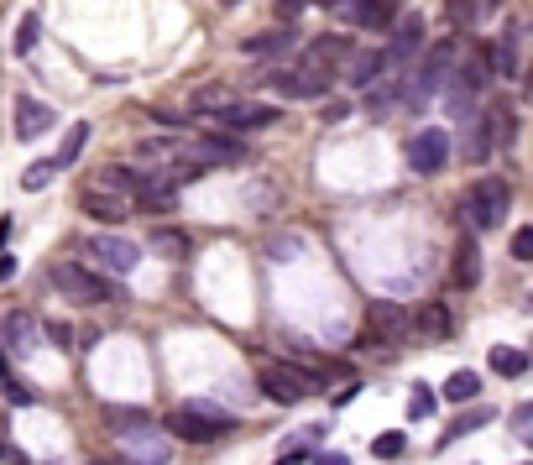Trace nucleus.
<instances>
[{"instance_id":"1","label":"nucleus","mask_w":533,"mask_h":465,"mask_svg":"<svg viewBox=\"0 0 533 465\" xmlns=\"http://www.w3.org/2000/svg\"><path fill=\"white\" fill-rule=\"evenodd\" d=\"M507 209H513V183L507 178H476L466 199H460V220L471 230H497L507 220Z\"/></svg>"},{"instance_id":"2","label":"nucleus","mask_w":533,"mask_h":465,"mask_svg":"<svg viewBox=\"0 0 533 465\" xmlns=\"http://www.w3.org/2000/svg\"><path fill=\"white\" fill-rule=\"evenodd\" d=\"M513 136H518V110L507 100H497L492 110L476 115V126L466 136V162H492V152L513 147Z\"/></svg>"},{"instance_id":"3","label":"nucleus","mask_w":533,"mask_h":465,"mask_svg":"<svg viewBox=\"0 0 533 465\" xmlns=\"http://www.w3.org/2000/svg\"><path fill=\"white\" fill-rule=\"evenodd\" d=\"M419 53H424V63L413 68V84H398V100L408 105V115H413V110H424L429 95H434L439 84H445L450 63H455V42H450V37H439L434 48H419Z\"/></svg>"},{"instance_id":"4","label":"nucleus","mask_w":533,"mask_h":465,"mask_svg":"<svg viewBox=\"0 0 533 465\" xmlns=\"http://www.w3.org/2000/svg\"><path fill=\"white\" fill-rule=\"evenodd\" d=\"M455 74H445L450 84H445V110L450 115H466L476 110V100H481V89H486V79H492V58L486 53H476V58H466V63H450Z\"/></svg>"},{"instance_id":"5","label":"nucleus","mask_w":533,"mask_h":465,"mask_svg":"<svg viewBox=\"0 0 533 465\" xmlns=\"http://www.w3.org/2000/svg\"><path fill=\"white\" fill-rule=\"evenodd\" d=\"M330 79H335L330 68H314V63H277L262 74V84L283 100H319L330 89Z\"/></svg>"},{"instance_id":"6","label":"nucleus","mask_w":533,"mask_h":465,"mask_svg":"<svg viewBox=\"0 0 533 465\" xmlns=\"http://www.w3.org/2000/svg\"><path fill=\"white\" fill-rule=\"evenodd\" d=\"M162 429H168L173 439H189V445H210V439L230 434V418L215 413V403H183V408H173L168 418H162Z\"/></svg>"},{"instance_id":"7","label":"nucleus","mask_w":533,"mask_h":465,"mask_svg":"<svg viewBox=\"0 0 533 465\" xmlns=\"http://www.w3.org/2000/svg\"><path fill=\"white\" fill-rule=\"evenodd\" d=\"M48 283H53L63 298H74V304H110V298H121V288L105 283L100 272L79 267V262H53V267H48Z\"/></svg>"},{"instance_id":"8","label":"nucleus","mask_w":533,"mask_h":465,"mask_svg":"<svg viewBox=\"0 0 533 465\" xmlns=\"http://www.w3.org/2000/svg\"><path fill=\"white\" fill-rule=\"evenodd\" d=\"M445 162H450V131L424 126V131L408 136V168L419 173V178H434L439 168H445Z\"/></svg>"},{"instance_id":"9","label":"nucleus","mask_w":533,"mask_h":465,"mask_svg":"<svg viewBox=\"0 0 533 465\" xmlns=\"http://www.w3.org/2000/svg\"><path fill=\"white\" fill-rule=\"evenodd\" d=\"M257 382H262V392H267L272 403H304L309 392H314V382L298 366H288V361H267L257 371Z\"/></svg>"},{"instance_id":"10","label":"nucleus","mask_w":533,"mask_h":465,"mask_svg":"<svg viewBox=\"0 0 533 465\" xmlns=\"http://www.w3.org/2000/svg\"><path fill=\"white\" fill-rule=\"evenodd\" d=\"M183 152L199 157L204 168H236V162H246V157H251V152H246V142H236V136H215V131L189 136V142H183Z\"/></svg>"},{"instance_id":"11","label":"nucleus","mask_w":533,"mask_h":465,"mask_svg":"<svg viewBox=\"0 0 533 465\" xmlns=\"http://www.w3.org/2000/svg\"><path fill=\"white\" fill-rule=\"evenodd\" d=\"M84 257L100 262L105 272H131L136 262H142V246L121 241V236H84Z\"/></svg>"},{"instance_id":"12","label":"nucleus","mask_w":533,"mask_h":465,"mask_svg":"<svg viewBox=\"0 0 533 465\" xmlns=\"http://www.w3.org/2000/svg\"><path fill=\"white\" fill-rule=\"evenodd\" d=\"M215 121L225 126V131H262V126H272L277 121V110L272 105H262V100H241V95H230L220 110H210Z\"/></svg>"},{"instance_id":"13","label":"nucleus","mask_w":533,"mask_h":465,"mask_svg":"<svg viewBox=\"0 0 533 465\" xmlns=\"http://www.w3.org/2000/svg\"><path fill=\"white\" fill-rule=\"evenodd\" d=\"M450 288H460V293L481 288V246H476V230H466V236L455 241V257H450Z\"/></svg>"},{"instance_id":"14","label":"nucleus","mask_w":533,"mask_h":465,"mask_svg":"<svg viewBox=\"0 0 533 465\" xmlns=\"http://www.w3.org/2000/svg\"><path fill=\"white\" fill-rule=\"evenodd\" d=\"M523 21H507V32L497 37L492 53V79H523Z\"/></svg>"},{"instance_id":"15","label":"nucleus","mask_w":533,"mask_h":465,"mask_svg":"<svg viewBox=\"0 0 533 465\" xmlns=\"http://www.w3.org/2000/svg\"><path fill=\"white\" fill-rule=\"evenodd\" d=\"M79 209H84V215L89 220H100V225H126V215H131V204L121 199V194H110V189H100V183H95V189H84V199H79Z\"/></svg>"},{"instance_id":"16","label":"nucleus","mask_w":533,"mask_h":465,"mask_svg":"<svg viewBox=\"0 0 533 465\" xmlns=\"http://www.w3.org/2000/svg\"><path fill=\"white\" fill-rule=\"evenodd\" d=\"M408 335H419V340H450L455 335V314L445 304H419L408 314Z\"/></svg>"},{"instance_id":"17","label":"nucleus","mask_w":533,"mask_h":465,"mask_svg":"<svg viewBox=\"0 0 533 465\" xmlns=\"http://www.w3.org/2000/svg\"><path fill=\"white\" fill-rule=\"evenodd\" d=\"M366 319H372V340H382V345H392V340H408V309H398V304H372L366 309Z\"/></svg>"},{"instance_id":"18","label":"nucleus","mask_w":533,"mask_h":465,"mask_svg":"<svg viewBox=\"0 0 533 465\" xmlns=\"http://www.w3.org/2000/svg\"><path fill=\"white\" fill-rule=\"evenodd\" d=\"M53 105H42V100H32V95H21L16 100V136L21 142H32V136H42V131H53Z\"/></svg>"},{"instance_id":"19","label":"nucleus","mask_w":533,"mask_h":465,"mask_svg":"<svg viewBox=\"0 0 533 465\" xmlns=\"http://www.w3.org/2000/svg\"><path fill=\"white\" fill-rule=\"evenodd\" d=\"M293 42H298V27H293V21H283V27H272V32H262V37H246L241 53H246V58H283Z\"/></svg>"},{"instance_id":"20","label":"nucleus","mask_w":533,"mask_h":465,"mask_svg":"<svg viewBox=\"0 0 533 465\" xmlns=\"http://www.w3.org/2000/svg\"><path fill=\"white\" fill-rule=\"evenodd\" d=\"M387 68H392V63H387V53H377V48H372V53H351V58H345V84H351V89H372Z\"/></svg>"},{"instance_id":"21","label":"nucleus","mask_w":533,"mask_h":465,"mask_svg":"<svg viewBox=\"0 0 533 465\" xmlns=\"http://www.w3.org/2000/svg\"><path fill=\"white\" fill-rule=\"evenodd\" d=\"M387 32H392V48H387V63H392V68H398V63L408 58V53H419V48H424V16L392 21Z\"/></svg>"},{"instance_id":"22","label":"nucleus","mask_w":533,"mask_h":465,"mask_svg":"<svg viewBox=\"0 0 533 465\" xmlns=\"http://www.w3.org/2000/svg\"><path fill=\"white\" fill-rule=\"evenodd\" d=\"M131 209H142V215H173V209H178V189H173V183L147 178L142 189L131 194Z\"/></svg>"},{"instance_id":"23","label":"nucleus","mask_w":533,"mask_h":465,"mask_svg":"<svg viewBox=\"0 0 533 465\" xmlns=\"http://www.w3.org/2000/svg\"><path fill=\"white\" fill-rule=\"evenodd\" d=\"M492 11H502V0H445L450 27H481V21H492Z\"/></svg>"},{"instance_id":"24","label":"nucleus","mask_w":533,"mask_h":465,"mask_svg":"<svg viewBox=\"0 0 533 465\" xmlns=\"http://www.w3.org/2000/svg\"><path fill=\"white\" fill-rule=\"evenodd\" d=\"M351 16H356V27H366V32H387L392 21H398V0H356Z\"/></svg>"},{"instance_id":"25","label":"nucleus","mask_w":533,"mask_h":465,"mask_svg":"<svg viewBox=\"0 0 533 465\" xmlns=\"http://www.w3.org/2000/svg\"><path fill=\"white\" fill-rule=\"evenodd\" d=\"M345 58H351V42H345V37H319V42H309V48H304V58H298V63H314V68H330V74H335Z\"/></svg>"},{"instance_id":"26","label":"nucleus","mask_w":533,"mask_h":465,"mask_svg":"<svg viewBox=\"0 0 533 465\" xmlns=\"http://www.w3.org/2000/svg\"><path fill=\"white\" fill-rule=\"evenodd\" d=\"M486 366H492L497 377L518 382L523 371H528V351H513V345H492V356H486Z\"/></svg>"},{"instance_id":"27","label":"nucleus","mask_w":533,"mask_h":465,"mask_svg":"<svg viewBox=\"0 0 533 465\" xmlns=\"http://www.w3.org/2000/svg\"><path fill=\"white\" fill-rule=\"evenodd\" d=\"M481 424H492V408H471V413H460V418H455V424H450L445 434H439V450H450V445H455V439H466V434H476Z\"/></svg>"},{"instance_id":"28","label":"nucleus","mask_w":533,"mask_h":465,"mask_svg":"<svg viewBox=\"0 0 533 465\" xmlns=\"http://www.w3.org/2000/svg\"><path fill=\"white\" fill-rule=\"evenodd\" d=\"M142 183H147L142 168H115V162H110V168L100 173V189H115V194H136Z\"/></svg>"},{"instance_id":"29","label":"nucleus","mask_w":533,"mask_h":465,"mask_svg":"<svg viewBox=\"0 0 533 465\" xmlns=\"http://www.w3.org/2000/svg\"><path fill=\"white\" fill-rule=\"evenodd\" d=\"M6 345H11L16 356H27L32 345H37V324H32L27 314H11V319H6Z\"/></svg>"},{"instance_id":"30","label":"nucleus","mask_w":533,"mask_h":465,"mask_svg":"<svg viewBox=\"0 0 533 465\" xmlns=\"http://www.w3.org/2000/svg\"><path fill=\"white\" fill-rule=\"evenodd\" d=\"M439 392H445V403H471L476 392H481V377H476V371H455Z\"/></svg>"},{"instance_id":"31","label":"nucleus","mask_w":533,"mask_h":465,"mask_svg":"<svg viewBox=\"0 0 533 465\" xmlns=\"http://www.w3.org/2000/svg\"><path fill=\"white\" fill-rule=\"evenodd\" d=\"M84 142H89V126L79 121L74 131L63 136V147H58V157H53V168H74V162H79V152H84Z\"/></svg>"},{"instance_id":"32","label":"nucleus","mask_w":533,"mask_h":465,"mask_svg":"<svg viewBox=\"0 0 533 465\" xmlns=\"http://www.w3.org/2000/svg\"><path fill=\"white\" fill-rule=\"evenodd\" d=\"M110 429L142 434V429H152V413H142V408H110Z\"/></svg>"},{"instance_id":"33","label":"nucleus","mask_w":533,"mask_h":465,"mask_svg":"<svg viewBox=\"0 0 533 465\" xmlns=\"http://www.w3.org/2000/svg\"><path fill=\"white\" fill-rule=\"evenodd\" d=\"M37 37H42V21H37V11H27V16H21V27H16V53L27 58L37 48Z\"/></svg>"},{"instance_id":"34","label":"nucleus","mask_w":533,"mask_h":465,"mask_svg":"<svg viewBox=\"0 0 533 465\" xmlns=\"http://www.w3.org/2000/svg\"><path fill=\"white\" fill-rule=\"evenodd\" d=\"M152 246L162 251V257H183V251H189V236H183V230H152Z\"/></svg>"},{"instance_id":"35","label":"nucleus","mask_w":533,"mask_h":465,"mask_svg":"<svg viewBox=\"0 0 533 465\" xmlns=\"http://www.w3.org/2000/svg\"><path fill=\"white\" fill-rule=\"evenodd\" d=\"M408 450V439L398 434V429H387V434H377V445H372V455H382V460H398Z\"/></svg>"},{"instance_id":"36","label":"nucleus","mask_w":533,"mask_h":465,"mask_svg":"<svg viewBox=\"0 0 533 465\" xmlns=\"http://www.w3.org/2000/svg\"><path fill=\"white\" fill-rule=\"evenodd\" d=\"M53 157L48 162H37V168H27V173H21V189H42V183H53Z\"/></svg>"},{"instance_id":"37","label":"nucleus","mask_w":533,"mask_h":465,"mask_svg":"<svg viewBox=\"0 0 533 465\" xmlns=\"http://www.w3.org/2000/svg\"><path fill=\"white\" fill-rule=\"evenodd\" d=\"M413 418H429L434 413V392L424 387V382H413V408H408Z\"/></svg>"},{"instance_id":"38","label":"nucleus","mask_w":533,"mask_h":465,"mask_svg":"<svg viewBox=\"0 0 533 465\" xmlns=\"http://www.w3.org/2000/svg\"><path fill=\"white\" fill-rule=\"evenodd\" d=\"M267 257H272V262H293V257H298V241H293V236L267 241Z\"/></svg>"},{"instance_id":"39","label":"nucleus","mask_w":533,"mask_h":465,"mask_svg":"<svg viewBox=\"0 0 533 465\" xmlns=\"http://www.w3.org/2000/svg\"><path fill=\"white\" fill-rule=\"evenodd\" d=\"M513 257H518V262H528V257H533V225L513 230Z\"/></svg>"},{"instance_id":"40","label":"nucleus","mask_w":533,"mask_h":465,"mask_svg":"<svg viewBox=\"0 0 533 465\" xmlns=\"http://www.w3.org/2000/svg\"><path fill=\"white\" fill-rule=\"evenodd\" d=\"M48 340H53V345H63V351H74V345H79V340H74V330H68V324H58V319L48 324Z\"/></svg>"},{"instance_id":"41","label":"nucleus","mask_w":533,"mask_h":465,"mask_svg":"<svg viewBox=\"0 0 533 465\" xmlns=\"http://www.w3.org/2000/svg\"><path fill=\"white\" fill-rule=\"evenodd\" d=\"M304 6H309V0H277V21H293Z\"/></svg>"},{"instance_id":"42","label":"nucleus","mask_w":533,"mask_h":465,"mask_svg":"<svg viewBox=\"0 0 533 465\" xmlns=\"http://www.w3.org/2000/svg\"><path fill=\"white\" fill-rule=\"evenodd\" d=\"M345 115H351V105H345V100H330V105H324L319 121H345Z\"/></svg>"},{"instance_id":"43","label":"nucleus","mask_w":533,"mask_h":465,"mask_svg":"<svg viewBox=\"0 0 533 465\" xmlns=\"http://www.w3.org/2000/svg\"><path fill=\"white\" fill-rule=\"evenodd\" d=\"M513 429H518V434H528V429H533V408H528V403L513 413Z\"/></svg>"},{"instance_id":"44","label":"nucleus","mask_w":533,"mask_h":465,"mask_svg":"<svg viewBox=\"0 0 533 465\" xmlns=\"http://www.w3.org/2000/svg\"><path fill=\"white\" fill-rule=\"evenodd\" d=\"M314 465H351V460H345V455H309Z\"/></svg>"},{"instance_id":"45","label":"nucleus","mask_w":533,"mask_h":465,"mask_svg":"<svg viewBox=\"0 0 533 465\" xmlns=\"http://www.w3.org/2000/svg\"><path fill=\"white\" fill-rule=\"evenodd\" d=\"M304 460H309L304 450H293V455H283V460H277V465H304Z\"/></svg>"},{"instance_id":"46","label":"nucleus","mask_w":533,"mask_h":465,"mask_svg":"<svg viewBox=\"0 0 533 465\" xmlns=\"http://www.w3.org/2000/svg\"><path fill=\"white\" fill-rule=\"evenodd\" d=\"M309 6H345V0H309Z\"/></svg>"},{"instance_id":"47","label":"nucleus","mask_w":533,"mask_h":465,"mask_svg":"<svg viewBox=\"0 0 533 465\" xmlns=\"http://www.w3.org/2000/svg\"><path fill=\"white\" fill-rule=\"evenodd\" d=\"M220 6H236V0H220Z\"/></svg>"},{"instance_id":"48","label":"nucleus","mask_w":533,"mask_h":465,"mask_svg":"<svg viewBox=\"0 0 533 465\" xmlns=\"http://www.w3.org/2000/svg\"><path fill=\"white\" fill-rule=\"evenodd\" d=\"M0 455H6V445H0Z\"/></svg>"}]
</instances>
